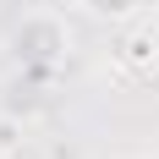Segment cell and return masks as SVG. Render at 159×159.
<instances>
[{
	"label": "cell",
	"mask_w": 159,
	"mask_h": 159,
	"mask_svg": "<svg viewBox=\"0 0 159 159\" xmlns=\"http://www.w3.org/2000/svg\"><path fill=\"white\" fill-rule=\"evenodd\" d=\"M11 49H16V55H22L28 66H55V61H66L71 39H66V22H61V16L33 11V16H22V22H16V33H11Z\"/></svg>",
	"instance_id": "obj_1"
},
{
	"label": "cell",
	"mask_w": 159,
	"mask_h": 159,
	"mask_svg": "<svg viewBox=\"0 0 159 159\" xmlns=\"http://www.w3.org/2000/svg\"><path fill=\"white\" fill-rule=\"evenodd\" d=\"M121 61L126 66H154L159 61V22H143L121 39Z\"/></svg>",
	"instance_id": "obj_2"
},
{
	"label": "cell",
	"mask_w": 159,
	"mask_h": 159,
	"mask_svg": "<svg viewBox=\"0 0 159 159\" xmlns=\"http://www.w3.org/2000/svg\"><path fill=\"white\" fill-rule=\"evenodd\" d=\"M88 16H99V22H126V16H137V6L143 0H77Z\"/></svg>",
	"instance_id": "obj_3"
},
{
	"label": "cell",
	"mask_w": 159,
	"mask_h": 159,
	"mask_svg": "<svg viewBox=\"0 0 159 159\" xmlns=\"http://www.w3.org/2000/svg\"><path fill=\"white\" fill-rule=\"evenodd\" d=\"M154 22H159V6H154Z\"/></svg>",
	"instance_id": "obj_4"
}]
</instances>
